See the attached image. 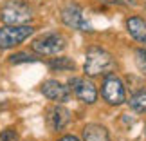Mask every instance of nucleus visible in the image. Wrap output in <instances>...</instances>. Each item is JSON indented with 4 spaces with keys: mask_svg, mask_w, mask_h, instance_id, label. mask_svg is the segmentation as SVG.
I'll use <instances>...</instances> for the list:
<instances>
[{
    "mask_svg": "<svg viewBox=\"0 0 146 141\" xmlns=\"http://www.w3.org/2000/svg\"><path fill=\"white\" fill-rule=\"evenodd\" d=\"M58 141H80L78 138H74V136H63L61 139H58Z\"/></svg>",
    "mask_w": 146,
    "mask_h": 141,
    "instance_id": "obj_17",
    "label": "nucleus"
},
{
    "mask_svg": "<svg viewBox=\"0 0 146 141\" xmlns=\"http://www.w3.org/2000/svg\"><path fill=\"white\" fill-rule=\"evenodd\" d=\"M65 47H67V42L60 33H47V35H42V36L35 38V42H33V49H35L36 53L49 54V56L63 53Z\"/></svg>",
    "mask_w": 146,
    "mask_h": 141,
    "instance_id": "obj_4",
    "label": "nucleus"
},
{
    "mask_svg": "<svg viewBox=\"0 0 146 141\" xmlns=\"http://www.w3.org/2000/svg\"><path fill=\"white\" fill-rule=\"evenodd\" d=\"M49 65L52 71H72L74 69V61L70 58H67V56H58V58L50 60Z\"/></svg>",
    "mask_w": 146,
    "mask_h": 141,
    "instance_id": "obj_12",
    "label": "nucleus"
},
{
    "mask_svg": "<svg viewBox=\"0 0 146 141\" xmlns=\"http://www.w3.org/2000/svg\"><path fill=\"white\" fill-rule=\"evenodd\" d=\"M33 27L29 25H7L0 29V49H11L18 45L33 35Z\"/></svg>",
    "mask_w": 146,
    "mask_h": 141,
    "instance_id": "obj_5",
    "label": "nucleus"
},
{
    "mask_svg": "<svg viewBox=\"0 0 146 141\" xmlns=\"http://www.w3.org/2000/svg\"><path fill=\"white\" fill-rule=\"evenodd\" d=\"M114 69V58L108 51L101 49V47H90L87 51V58H85V65H83V71H85L87 76L96 78V76H103L108 74Z\"/></svg>",
    "mask_w": 146,
    "mask_h": 141,
    "instance_id": "obj_1",
    "label": "nucleus"
},
{
    "mask_svg": "<svg viewBox=\"0 0 146 141\" xmlns=\"http://www.w3.org/2000/svg\"><path fill=\"white\" fill-rule=\"evenodd\" d=\"M101 2H106V4H121L123 0H101Z\"/></svg>",
    "mask_w": 146,
    "mask_h": 141,
    "instance_id": "obj_18",
    "label": "nucleus"
},
{
    "mask_svg": "<svg viewBox=\"0 0 146 141\" xmlns=\"http://www.w3.org/2000/svg\"><path fill=\"white\" fill-rule=\"evenodd\" d=\"M70 121V114L65 107H52L49 112H47V125L52 128L54 132H60L69 125Z\"/></svg>",
    "mask_w": 146,
    "mask_h": 141,
    "instance_id": "obj_9",
    "label": "nucleus"
},
{
    "mask_svg": "<svg viewBox=\"0 0 146 141\" xmlns=\"http://www.w3.org/2000/svg\"><path fill=\"white\" fill-rule=\"evenodd\" d=\"M69 89L76 94L78 100L83 101V103H94V101L98 100V89L90 80H87V78H72L69 82Z\"/></svg>",
    "mask_w": 146,
    "mask_h": 141,
    "instance_id": "obj_7",
    "label": "nucleus"
},
{
    "mask_svg": "<svg viewBox=\"0 0 146 141\" xmlns=\"http://www.w3.org/2000/svg\"><path fill=\"white\" fill-rule=\"evenodd\" d=\"M0 141H18V134L13 128H5V130L0 134Z\"/></svg>",
    "mask_w": 146,
    "mask_h": 141,
    "instance_id": "obj_16",
    "label": "nucleus"
},
{
    "mask_svg": "<svg viewBox=\"0 0 146 141\" xmlns=\"http://www.w3.org/2000/svg\"><path fill=\"white\" fill-rule=\"evenodd\" d=\"M126 29L132 35L133 40L146 45V20L144 18H141V16H130L126 20Z\"/></svg>",
    "mask_w": 146,
    "mask_h": 141,
    "instance_id": "obj_10",
    "label": "nucleus"
},
{
    "mask_svg": "<svg viewBox=\"0 0 146 141\" xmlns=\"http://www.w3.org/2000/svg\"><path fill=\"white\" fill-rule=\"evenodd\" d=\"M24 61H36V56H31L27 53H16L11 56V63H24Z\"/></svg>",
    "mask_w": 146,
    "mask_h": 141,
    "instance_id": "obj_15",
    "label": "nucleus"
},
{
    "mask_svg": "<svg viewBox=\"0 0 146 141\" xmlns=\"http://www.w3.org/2000/svg\"><path fill=\"white\" fill-rule=\"evenodd\" d=\"M33 16V9L20 0H11L2 7V20L9 25H22L25 22H31Z\"/></svg>",
    "mask_w": 146,
    "mask_h": 141,
    "instance_id": "obj_2",
    "label": "nucleus"
},
{
    "mask_svg": "<svg viewBox=\"0 0 146 141\" xmlns=\"http://www.w3.org/2000/svg\"><path fill=\"white\" fill-rule=\"evenodd\" d=\"M61 20H63L65 25L72 27V29H78V31H92V25L87 22L85 15L80 5L76 4H69L67 7L61 9Z\"/></svg>",
    "mask_w": 146,
    "mask_h": 141,
    "instance_id": "obj_6",
    "label": "nucleus"
},
{
    "mask_svg": "<svg viewBox=\"0 0 146 141\" xmlns=\"http://www.w3.org/2000/svg\"><path fill=\"white\" fill-rule=\"evenodd\" d=\"M101 96L108 105H121L126 101V89L125 83L121 82V78L114 74H108L101 83Z\"/></svg>",
    "mask_w": 146,
    "mask_h": 141,
    "instance_id": "obj_3",
    "label": "nucleus"
},
{
    "mask_svg": "<svg viewBox=\"0 0 146 141\" xmlns=\"http://www.w3.org/2000/svg\"><path fill=\"white\" fill-rule=\"evenodd\" d=\"M42 92L45 98L58 101V103H65V101L70 100V89L63 85V83L56 82V80H49L42 85Z\"/></svg>",
    "mask_w": 146,
    "mask_h": 141,
    "instance_id": "obj_8",
    "label": "nucleus"
},
{
    "mask_svg": "<svg viewBox=\"0 0 146 141\" xmlns=\"http://www.w3.org/2000/svg\"><path fill=\"white\" fill-rule=\"evenodd\" d=\"M135 63L139 67V71L146 74V49H137L135 51Z\"/></svg>",
    "mask_w": 146,
    "mask_h": 141,
    "instance_id": "obj_14",
    "label": "nucleus"
},
{
    "mask_svg": "<svg viewBox=\"0 0 146 141\" xmlns=\"http://www.w3.org/2000/svg\"><path fill=\"white\" fill-rule=\"evenodd\" d=\"M83 141H110V134L103 125L90 123L83 128Z\"/></svg>",
    "mask_w": 146,
    "mask_h": 141,
    "instance_id": "obj_11",
    "label": "nucleus"
},
{
    "mask_svg": "<svg viewBox=\"0 0 146 141\" xmlns=\"http://www.w3.org/2000/svg\"><path fill=\"white\" fill-rule=\"evenodd\" d=\"M130 107H132L135 112L146 114V91H141V92L133 94L132 100H130Z\"/></svg>",
    "mask_w": 146,
    "mask_h": 141,
    "instance_id": "obj_13",
    "label": "nucleus"
}]
</instances>
